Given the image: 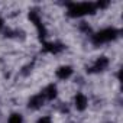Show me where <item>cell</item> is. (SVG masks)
I'll return each mask as SVG.
<instances>
[{
    "label": "cell",
    "mask_w": 123,
    "mask_h": 123,
    "mask_svg": "<svg viewBox=\"0 0 123 123\" xmlns=\"http://www.w3.org/2000/svg\"><path fill=\"white\" fill-rule=\"evenodd\" d=\"M94 3H71L68 5V15L71 18H78L84 15H93L96 12Z\"/></svg>",
    "instance_id": "6da1fadb"
},
{
    "label": "cell",
    "mask_w": 123,
    "mask_h": 123,
    "mask_svg": "<svg viewBox=\"0 0 123 123\" xmlns=\"http://www.w3.org/2000/svg\"><path fill=\"white\" fill-rule=\"evenodd\" d=\"M117 33L119 32L116 29H113V28L103 29L100 32H97L96 35H93V43L94 45H100V43H104V42H110V41L116 39Z\"/></svg>",
    "instance_id": "7a4b0ae2"
},
{
    "label": "cell",
    "mask_w": 123,
    "mask_h": 123,
    "mask_svg": "<svg viewBox=\"0 0 123 123\" xmlns=\"http://www.w3.org/2000/svg\"><path fill=\"white\" fill-rule=\"evenodd\" d=\"M29 19L33 22V25L36 26V29H38V32H39V36H41V39L42 38H45L46 36V31H45V28H43V25H42V22H41V18H39V15H38V12L36 10H32L31 13H29Z\"/></svg>",
    "instance_id": "3957f363"
},
{
    "label": "cell",
    "mask_w": 123,
    "mask_h": 123,
    "mask_svg": "<svg viewBox=\"0 0 123 123\" xmlns=\"http://www.w3.org/2000/svg\"><path fill=\"white\" fill-rule=\"evenodd\" d=\"M107 65H109V59H107L106 56H100V58L96 61V64H94L88 71H90V73H98V71L106 70V68H107Z\"/></svg>",
    "instance_id": "277c9868"
},
{
    "label": "cell",
    "mask_w": 123,
    "mask_h": 123,
    "mask_svg": "<svg viewBox=\"0 0 123 123\" xmlns=\"http://www.w3.org/2000/svg\"><path fill=\"white\" fill-rule=\"evenodd\" d=\"M41 94H42V97H43L45 100H54V98L56 97V87H55L54 84H51V86H48Z\"/></svg>",
    "instance_id": "5b68a950"
},
{
    "label": "cell",
    "mask_w": 123,
    "mask_h": 123,
    "mask_svg": "<svg viewBox=\"0 0 123 123\" xmlns=\"http://www.w3.org/2000/svg\"><path fill=\"white\" fill-rule=\"evenodd\" d=\"M43 101H45V98L42 97V94L33 96V97L29 100V107H31V109H33V110L41 109V107H42V104H43Z\"/></svg>",
    "instance_id": "8992f818"
},
{
    "label": "cell",
    "mask_w": 123,
    "mask_h": 123,
    "mask_svg": "<svg viewBox=\"0 0 123 123\" xmlns=\"http://www.w3.org/2000/svg\"><path fill=\"white\" fill-rule=\"evenodd\" d=\"M43 49H45V51H48V52H51V54H58V52H61V51L64 49V46L61 45V43L46 42V43L43 45Z\"/></svg>",
    "instance_id": "52a82bcc"
},
{
    "label": "cell",
    "mask_w": 123,
    "mask_h": 123,
    "mask_svg": "<svg viewBox=\"0 0 123 123\" xmlns=\"http://www.w3.org/2000/svg\"><path fill=\"white\" fill-rule=\"evenodd\" d=\"M73 74V68L71 67H61L56 70V77L61 80H67L70 75Z\"/></svg>",
    "instance_id": "ba28073f"
},
{
    "label": "cell",
    "mask_w": 123,
    "mask_h": 123,
    "mask_svg": "<svg viewBox=\"0 0 123 123\" xmlns=\"http://www.w3.org/2000/svg\"><path fill=\"white\" fill-rule=\"evenodd\" d=\"M75 107H77V110H84L87 107V97L84 94L78 93L75 96Z\"/></svg>",
    "instance_id": "9c48e42d"
},
{
    "label": "cell",
    "mask_w": 123,
    "mask_h": 123,
    "mask_svg": "<svg viewBox=\"0 0 123 123\" xmlns=\"http://www.w3.org/2000/svg\"><path fill=\"white\" fill-rule=\"evenodd\" d=\"M23 122V119H22V116L20 114H12L10 116V119H9V123H22Z\"/></svg>",
    "instance_id": "30bf717a"
},
{
    "label": "cell",
    "mask_w": 123,
    "mask_h": 123,
    "mask_svg": "<svg viewBox=\"0 0 123 123\" xmlns=\"http://www.w3.org/2000/svg\"><path fill=\"white\" fill-rule=\"evenodd\" d=\"M38 123H51V119H49L48 116H45V117H41V119L38 120Z\"/></svg>",
    "instance_id": "8fae6325"
},
{
    "label": "cell",
    "mask_w": 123,
    "mask_h": 123,
    "mask_svg": "<svg viewBox=\"0 0 123 123\" xmlns=\"http://www.w3.org/2000/svg\"><path fill=\"white\" fill-rule=\"evenodd\" d=\"M2 26H3V20L0 19V29H2Z\"/></svg>",
    "instance_id": "7c38bea8"
}]
</instances>
